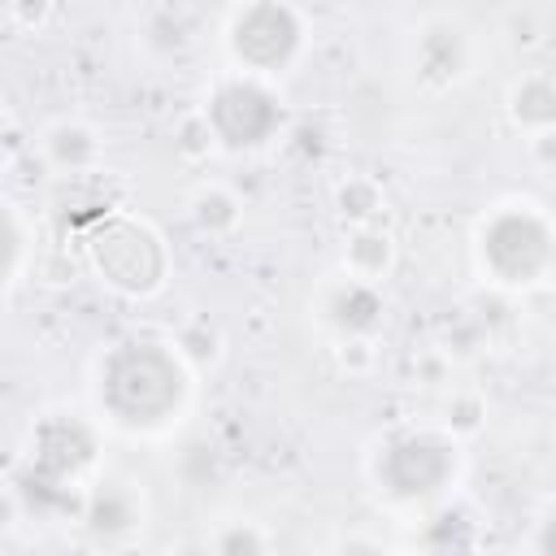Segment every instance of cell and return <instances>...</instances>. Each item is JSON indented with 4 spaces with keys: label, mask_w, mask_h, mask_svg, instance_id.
I'll use <instances>...</instances> for the list:
<instances>
[{
    "label": "cell",
    "mask_w": 556,
    "mask_h": 556,
    "mask_svg": "<svg viewBox=\"0 0 556 556\" xmlns=\"http://www.w3.org/2000/svg\"><path fill=\"white\" fill-rule=\"evenodd\" d=\"M96 404L126 434H169L195 395V369L165 339H122L96 361Z\"/></svg>",
    "instance_id": "cell-1"
},
{
    "label": "cell",
    "mask_w": 556,
    "mask_h": 556,
    "mask_svg": "<svg viewBox=\"0 0 556 556\" xmlns=\"http://www.w3.org/2000/svg\"><path fill=\"white\" fill-rule=\"evenodd\" d=\"M465 473V443L443 426H395L369 452V482L400 513H434Z\"/></svg>",
    "instance_id": "cell-2"
},
{
    "label": "cell",
    "mask_w": 556,
    "mask_h": 556,
    "mask_svg": "<svg viewBox=\"0 0 556 556\" xmlns=\"http://www.w3.org/2000/svg\"><path fill=\"white\" fill-rule=\"evenodd\" d=\"M473 265L495 291H534L556 278V217L539 200H500L473 226Z\"/></svg>",
    "instance_id": "cell-3"
},
{
    "label": "cell",
    "mask_w": 556,
    "mask_h": 556,
    "mask_svg": "<svg viewBox=\"0 0 556 556\" xmlns=\"http://www.w3.org/2000/svg\"><path fill=\"white\" fill-rule=\"evenodd\" d=\"M222 52L230 74L278 83L308 52V13L287 0H248L222 17Z\"/></svg>",
    "instance_id": "cell-4"
},
{
    "label": "cell",
    "mask_w": 556,
    "mask_h": 556,
    "mask_svg": "<svg viewBox=\"0 0 556 556\" xmlns=\"http://www.w3.org/2000/svg\"><path fill=\"white\" fill-rule=\"evenodd\" d=\"M200 113H204L217 148H226V152H261L274 139H282V130H287V104H282L278 87L261 83V78L230 74V70L204 91Z\"/></svg>",
    "instance_id": "cell-5"
},
{
    "label": "cell",
    "mask_w": 556,
    "mask_h": 556,
    "mask_svg": "<svg viewBox=\"0 0 556 556\" xmlns=\"http://www.w3.org/2000/svg\"><path fill=\"white\" fill-rule=\"evenodd\" d=\"M87 261L104 287H113L117 295H135V300L161 291L165 269H169L161 235L148 222L126 217V213L96 222L87 239Z\"/></svg>",
    "instance_id": "cell-6"
},
{
    "label": "cell",
    "mask_w": 556,
    "mask_h": 556,
    "mask_svg": "<svg viewBox=\"0 0 556 556\" xmlns=\"http://www.w3.org/2000/svg\"><path fill=\"white\" fill-rule=\"evenodd\" d=\"M313 313L317 321L339 339H378L387 326V295L378 282L352 278L348 269L326 274L313 291Z\"/></svg>",
    "instance_id": "cell-7"
},
{
    "label": "cell",
    "mask_w": 556,
    "mask_h": 556,
    "mask_svg": "<svg viewBox=\"0 0 556 556\" xmlns=\"http://www.w3.org/2000/svg\"><path fill=\"white\" fill-rule=\"evenodd\" d=\"M413 78L426 91H447L469 78L473 70V35L460 17L452 13H430L413 30V52H408Z\"/></svg>",
    "instance_id": "cell-8"
},
{
    "label": "cell",
    "mask_w": 556,
    "mask_h": 556,
    "mask_svg": "<svg viewBox=\"0 0 556 556\" xmlns=\"http://www.w3.org/2000/svg\"><path fill=\"white\" fill-rule=\"evenodd\" d=\"M83 530L100 543V547H126L135 534H143L148 521V495L135 478L126 473H96V482L83 495V513H78Z\"/></svg>",
    "instance_id": "cell-9"
},
{
    "label": "cell",
    "mask_w": 556,
    "mask_h": 556,
    "mask_svg": "<svg viewBox=\"0 0 556 556\" xmlns=\"http://www.w3.org/2000/svg\"><path fill=\"white\" fill-rule=\"evenodd\" d=\"M504 117L526 139L556 135V74H543V70L517 74L504 91Z\"/></svg>",
    "instance_id": "cell-10"
},
{
    "label": "cell",
    "mask_w": 556,
    "mask_h": 556,
    "mask_svg": "<svg viewBox=\"0 0 556 556\" xmlns=\"http://www.w3.org/2000/svg\"><path fill=\"white\" fill-rule=\"evenodd\" d=\"M39 156H43V165L56 169V174H87V169L100 165L104 143H100L96 126H87V122H78V117H61V122H52V126L39 135Z\"/></svg>",
    "instance_id": "cell-11"
},
{
    "label": "cell",
    "mask_w": 556,
    "mask_h": 556,
    "mask_svg": "<svg viewBox=\"0 0 556 556\" xmlns=\"http://www.w3.org/2000/svg\"><path fill=\"white\" fill-rule=\"evenodd\" d=\"M395 261H400V243L382 222L378 226H352L343 235V265L339 269H348L352 278H365V282L382 287L391 278Z\"/></svg>",
    "instance_id": "cell-12"
},
{
    "label": "cell",
    "mask_w": 556,
    "mask_h": 556,
    "mask_svg": "<svg viewBox=\"0 0 556 556\" xmlns=\"http://www.w3.org/2000/svg\"><path fill=\"white\" fill-rule=\"evenodd\" d=\"M187 217L204 239H230L243 226V200L222 182H204L191 191Z\"/></svg>",
    "instance_id": "cell-13"
},
{
    "label": "cell",
    "mask_w": 556,
    "mask_h": 556,
    "mask_svg": "<svg viewBox=\"0 0 556 556\" xmlns=\"http://www.w3.org/2000/svg\"><path fill=\"white\" fill-rule=\"evenodd\" d=\"M382 208H387V195H382L378 178H369V174H348L334 187V213L348 222V230L352 226H378Z\"/></svg>",
    "instance_id": "cell-14"
},
{
    "label": "cell",
    "mask_w": 556,
    "mask_h": 556,
    "mask_svg": "<svg viewBox=\"0 0 556 556\" xmlns=\"http://www.w3.org/2000/svg\"><path fill=\"white\" fill-rule=\"evenodd\" d=\"M269 530L256 517H222L208 534V556H269Z\"/></svg>",
    "instance_id": "cell-15"
},
{
    "label": "cell",
    "mask_w": 556,
    "mask_h": 556,
    "mask_svg": "<svg viewBox=\"0 0 556 556\" xmlns=\"http://www.w3.org/2000/svg\"><path fill=\"white\" fill-rule=\"evenodd\" d=\"M30 252H35V222H26L22 204H4V295L17 291V282L30 269Z\"/></svg>",
    "instance_id": "cell-16"
},
{
    "label": "cell",
    "mask_w": 556,
    "mask_h": 556,
    "mask_svg": "<svg viewBox=\"0 0 556 556\" xmlns=\"http://www.w3.org/2000/svg\"><path fill=\"white\" fill-rule=\"evenodd\" d=\"M174 348H178V356H182L195 374H204V369H213V365L222 361V330H217L208 317H195V321H187V326L174 334Z\"/></svg>",
    "instance_id": "cell-17"
},
{
    "label": "cell",
    "mask_w": 556,
    "mask_h": 556,
    "mask_svg": "<svg viewBox=\"0 0 556 556\" xmlns=\"http://www.w3.org/2000/svg\"><path fill=\"white\" fill-rule=\"evenodd\" d=\"M439 426L452 434V439H473V434H482V426H486V400L478 395V391H452V400L443 404V417H439Z\"/></svg>",
    "instance_id": "cell-18"
},
{
    "label": "cell",
    "mask_w": 556,
    "mask_h": 556,
    "mask_svg": "<svg viewBox=\"0 0 556 556\" xmlns=\"http://www.w3.org/2000/svg\"><path fill=\"white\" fill-rule=\"evenodd\" d=\"M174 148H178L187 161H200V156H208V152L217 148V139H213V130H208V122H204L200 109L187 113V117L178 122V139H174Z\"/></svg>",
    "instance_id": "cell-19"
},
{
    "label": "cell",
    "mask_w": 556,
    "mask_h": 556,
    "mask_svg": "<svg viewBox=\"0 0 556 556\" xmlns=\"http://www.w3.org/2000/svg\"><path fill=\"white\" fill-rule=\"evenodd\" d=\"M378 361V339H339L334 343V365L348 374H365Z\"/></svg>",
    "instance_id": "cell-20"
},
{
    "label": "cell",
    "mask_w": 556,
    "mask_h": 556,
    "mask_svg": "<svg viewBox=\"0 0 556 556\" xmlns=\"http://www.w3.org/2000/svg\"><path fill=\"white\" fill-rule=\"evenodd\" d=\"M326 556H391V547L382 539H374V534H343V539L330 543Z\"/></svg>",
    "instance_id": "cell-21"
},
{
    "label": "cell",
    "mask_w": 556,
    "mask_h": 556,
    "mask_svg": "<svg viewBox=\"0 0 556 556\" xmlns=\"http://www.w3.org/2000/svg\"><path fill=\"white\" fill-rule=\"evenodd\" d=\"M530 556H556V504L539 513L530 530Z\"/></svg>",
    "instance_id": "cell-22"
},
{
    "label": "cell",
    "mask_w": 556,
    "mask_h": 556,
    "mask_svg": "<svg viewBox=\"0 0 556 556\" xmlns=\"http://www.w3.org/2000/svg\"><path fill=\"white\" fill-rule=\"evenodd\" d=\"M161 556H191V552H182V547H165Z\"/></svg>",
    "instance_id": "cell-23"
}]
</instances>
